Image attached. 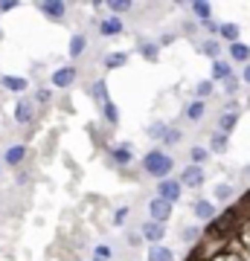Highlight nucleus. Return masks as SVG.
Instances as JSON below:
<instances>
[{"mask_svg":"<svg viewBox=\"0 0 250 261\" xmlns=\"http://www.w3.org/2000/svg\"><path fill=\"white\" fill-rule=\"evenodd\" d=\"M184 261H250V189L198 232Z\"/></svg>","mask_w":250,"mask_h":261,"instance_id":"nucleus-1","label":"nucleus"},{"mask_svg":"<svg viewBox=\"0 0 250 261\" xmlns=\"http://www.w3.org/2000/svg\"><path fill=\"white\" fill-rule=\"evenodd\" d=\"M143 168H146L151 177L166 180L172 174V168H175V160L169 157L166 151H148L146 157H143Z\"/></svg>","mask_w":250,"mask_h":261,"instance_id":"nucleus-2","label":"nucleus"},{"mask_svg":"<svg viewBox=\"0 0 250 261\" xmlns=\"http://www.w3.org/2000/svg\"><path fill=\"white\" fill-rule=\"evenodd\" d=\"M180 195H184V186H180L177 180L166 177V180H160V183H157V197H160V200H166V203H177Z\"/></svg>","mask_w":250,"mask_h":261,"instance_id":"nucleus-3","label":"nucleus"},{"mask_svg":"<svg viewBox=\"0 0 250 261\" xmlns=\"http://www.w3.org/2000/svg\"><path fill=\"white\" fill-rule=\"evenodd\" d=\"M172 209H175V206L166 203V200H160V197H154V200L148 203V215H151L154 224H166L169 218H172Z\"/></svg>","mask_w":250,"mask_h":261,"instance_id":"nucleus-4","label":"nucleus"},{"mask_svg":"<svg viewBox=\"0 0 250 261\" xmlns=\"http://www.w3.org/2000/svg\"><path fill=\"white\" fill-rule=\"evenodd\" d=\"M180 186H192V189H198L201 183H204V168L201 166H189V168H184V174H180V180H177Z\"/></svg>","mask_w":250,"mask_h":261,"instance_id":"nucleus-5","label":"nucleus"},{"mask_svg":"<svg viewBox=\"0 0 250 261\" xmlns=\"http://www.w3.org/2000/svg\"><path fill=\"white\" fill-rule=\"evenodd\" d=\"M32 113H35V102H32L29 96H24L18 102V108H15V119H18L20 125H27V122H32Z\"/></svg>","mask_w":250,"mask_h":261,"instance_id":"nucleus-6","label":"nucleus"},{"mask_svg":"<svg viewBox=\"0 0 250 261\" xmlns=\"http://www.w3.org/2000/svg\"><path fill=\"white\" fill-rule=\"evenodd\" d=\"M140 229H143V238H146L148 244H157V241H163V235H166L163 224H154V221H146V224L140 226Z\"/></svg>","mask_w":250,"mask_h":261,"instance_id":"nucleus-7","label":"nucleus"},{"mask_svg":"<svg viewBox=\"0 0 250 261\" xmlns=\"http://www.w3.org/2000/svg\"><path fill=\"white\" fill-rule=\"evenodd\" d=\"M73 82H76V67H58L56 73H53V84H56V87H61V90H64V87H70Z\"/></svg>","mask_w":250,"mask_h":261,"instance_id":"nucleus-8","label":"nucleus"},{"mask_svg":"<svg viewBox=\"0 0 250 261\" xmlns=\"http://www.w3.org/2000/svg\"><path fill=\"white\" fill-rule=\"evenodd\" d=\"M192 212H195V218H201V221H207V224H210L215 215H218V212H215V206L210 203V200H195Z\"/></svg>","mask_w":250,"mask_h":261,"instance_id":"nucleus-9","label":"nucleus"},{"mask_svg":"<svg viewBox=\"0 0 250 261\" xmlns=\"http://www.w3.org/2000/svg\"><path fill=\"white\" fill-rule=\"evenodd\" d=\"M38 9L44 12L50 20H61V18H64V12H67V6H64V3H58V0H56V3L50 0V3H41Z\"/></svg>","mask_w":250,"mask_h":261,"instance_id":"nucleus-10","label":"nucleus"},{"mask_svg":"<svg viewBox=\"0 0 250 261\" xmlns=\"http://www.w3.org/2000/svg\"><path fill=\"white\" fill-rule=\"evenodd\" d=\"M122 29H125V23H122L120 18H108V20L99 23V32H102V35H120Z\"/></svg>","mask_w":250,"mask_h":261,"instance_id":"nucleus-11","label":"nucleus"},{"mask_svg":"<svg viewBox=\"0 0 250 261\" xmlns=\"http://www.w3.org/2000/svg\"><path fill=\"white\" fill-rule=\"evenodd\" d=\"M0 82H3V87L12 90V93H24V90H27V79H18V75H3Z\"/></svg>","mask_w":250,"mask_h":261,"instance_id":"nucleus-12","label":"nucleus"},{"mask_svg":"<svg viewBox=\"0 0 250 261\" xmlns=\"http://www.w3.org/2000/svg\"><path fill=\"white\" fill-rule=\"evenodd\" d=\"M224 79H230V64L221 61V58H215L213 61V79H210V82H224Z\"/></svg>","mask_w":250,"mask_h":261,"instance_id":"nucleus-13","label":"nucleus"},{"mask_svg":"<svg viewBox=\"0 0 250 261\" xmlns=\"http://www.w3.org/2000/svg\"><path fill=\"white\" fill-rule=\"evenodd\" d=\"M148 261H175V252L169 247H151L148 250Z\"/></svg>","mask_w":250,"mask_h":261,"instance_id":"nucleus-14","label":"nucleus"},{"mask_svg":"<svg viewBox=\"0 0 250 261\" xmlns=\"http://www.w3.org/2000/svg\"><path fill=\"white\" fill-rule=\"evenodd\" d=\"M230 56H233V61H247L250 47L247 44H241V41H236V44H230Z\"/></svg>","mask_w":250,"mask_h":261,"instance_id":"nucleus-15","label":"nucleus"},{"mask_svg":"<svg viewBox=\"0 0 250 261\" xmlns=\"http://www.w3.org/2000/svg\"><path fill=\"white\" fill-rule=\"evenodd\" d=\"M218 35H221L227 44H236V41H239V27H236V23H224V27H218Z\"/></svg>","mask_w":250,"mask_h":261,"instance_id":"nucleus-16","label":"nucleus"},{"mask_svg":"<svg viewBox=\"0 0 250 261\" xmlns=\"http://www.w3.org/2000/svg\"><path fill=\"white\" fill-rule=\"evenodd\" d=\"M111 157L120 163V166H128L131 163V148L128 145H117V148H111Z\"/></svg>","mask_w":250,"mask_h":261,"instance_id":"nucleus-17","label":"nucleus"},{"mask_svg":"<svg viewBox=\"0 0 250 261\" xmlns=\"http://www.w3.org/2000/svg\"><path fill=\"white\" fill-rule=\"evenodd\" d=\"M236 122H239V113H224L221 119H218V130H221V134H230V130L236 128Z\"/></svg>","mask_w":250,"mask_h":261,"instance_id":"nucleus-18","label":"nucleus"},{"mask_svg":"<svg viewBox=\"0 0 250 261\" xmlns=\"http://www.w3.org/2000/svg\"><path fill=\"white\" fill-rule=\"evenodd\" d=\"M210 148L218 151V154H224L227 151V134H221V130H215L213 137H210Z\"/></svg>","mask_w":250,"mask_h":261,"instance_id":"nucleus-19","label":"nucleus"},{"mask_svg":"<svg viewBox=\"0 0 250 261\" xmlns=\"http://www.w3.org/2000/svg\"><path fill=\"white\" fill-rule=\"evenodd\" d=\"M24 157H27V145H12V148L6 151V160H9V166H18Z\"/></svg>","mask_w":250,"mask_h":261,"instance_id":"nucleus-20","label":"nucleus"},{"mask_svg":"<svg viewBox=\"0 0 250 261\" xmlns=\"http://www.w3.org/2000/svg\"><path fill=\"white\" fill-rule=\"evenodd\" d=\"M157 44H151V41H140V56L148 58V61H157Z\"/></svg>","mask_w":250,"mask_h":261,"instance_id":"nucleus-21","label":"nucleus"},{"mask_svg":"<svg viewBox=\"0 0 250 261\" xmlns=\"http://www.w3.org/2000/svg\"><path fill=\"white\" fill-rule=\"evenodd\" d=\"M128 53H111V56H108V61H105V64L111 67V70H120V67H125L128 64Z\"/></svg>","mask_w":250,"mask_h":261,"instance_id":"nucleus-22","label":"nucleus"},{"mask_svg":"<svg viewBox=\"0 0 250 261\" xmlns=\"http://www.w3.org/2000/svg\"><path fill=\"white\" fill-rule=\"evenodd\" d=\"M84 47H87V38H84V35H73V41H70V56L79 58L84 53Z\"/></svg>","mask_w":250,"mask_h":261,"instance_id":"nucleus-23","label":"nucleus"},{"mask_svg":"<svg viewBox=\"0 0 250 261\" xmlns=\"http://www.w3.org/2000/svg\"><path fill=\"white\" fill-rule=\"evenodd\" d=\"M90 93H93V99H99V102H111V99H108V84H105V82H96V84H93V87H90Z\"/></svg>","mask_w":250,"mask_h":261,"instance_id":"nucleus-24","label":"nucleus"},{"mask_svg":"<svg viewBox=\"0 0 250 261\" xmlns=\"http://www.w3.org/2000/svg\"><path fill=\"white\" fill-rule=\"evenodd\" d=\"M186 116H189L192 122L204 119V102H198V99H195V102L189 105V108H186Z\"/></svg>","mask_w":250,"mask_h":261,"instance_id":"nucleus-25","label":"nucleus"},{"mask_svg":"<svg viewBox=\"0 0 250 261\" xmlns=\"http://www.w3.org/2000/svg\"><path fill=\"white\" fill-rule=\"evenodd\" d=\"M102 113H105V119L111 122V125H117V122H120V111H117V105H113V102H105L102 105Z\"/></svg>","mask_w":250,"mask_h":261,"instance_id":"nucleus-26","label":"nucleus"},{"mask_svg":"<svg viewBox=\"0 0 250 261\" xmlns=\"http://www.w3.org/2000/svg\"><path fill=\"white\" fill-rule=\"evenodd\" d=\"M192 12H195L201 20H210V18H213V6H210V3H192Z\"/></svg>","mask_w":250,"mask_h":261,"instance_id":"nucleus-27","label":"nucleus"},{"mask_svg":"<svg viewBox=\"0 0 250 261\" xmlns=\"http://www.w3.org/2000/svg\"><path fill=\"white\" fill-rule=\"evenodd\" d=\"M201 53H204V56H210L215 61V58L221 56V44H218V41H207L204 47H201Z\"/></svg>","mask_w":250,"mask_h":261,"instance_id":"nucleus-28","label":"nucleus"},{"mask_svg":"<svg viewBox=\"0 0 250 261\" xmlns=\"http://www.w3.org/2000/svg\"><path fill=\"white\" fill-rule=\"evenodd\" d=\"M210 93H213V82H210V79H207V82H198V87H195V96H198V102H204Z\"/></svg>","mask_w":250,"mask_h":261,"instance_id":"nucleus-29","label":"nucleus"},{"mask_svg":"<svg viewBox=\"0 0 250 261\" xmlns=\"http://www.w3.org/2000/svg\"><path fill=\"white\" fill-rule=\"evenodd\" d=\"M180 137H184V134H180L177 128H166V134H163V142H166V145H177V142H180Z\"/></svg>","mask_w":250,"mask_h":261,"instance_id":"nucleus-30","label":"nucleus"},{"mask_svg":"<svg viewBox=\"0 0 250 261\" xmlns=\"http://www.w3.org/2000/svg\"><path fill=\"white\" fill-rule=\"evenodd\" d=\"M189 157L195 160L192 166H201V163L207 160V148H201V145H192V151H189Z\"/></svg>","mask_w":250,"mask_h":261,"instance_id":"nucleus-31","label":"nucleus"},{"mask_svg":"<svg viewBox=\"0 0 250 261\" xmlns=\"http://www.w3.org/2000/svg\"><path fill=\"white\" fill-rule=\"evenodd\" d=\"M108 9L120 15V12H128L131 9V3H128V0H111V3H108Z\"/></svg>","mask_w":250,"mask_h":261,"instance_id":"nucleus-32","label":"nucleus"},{"mask_svg":"<svg viewBox=\"0 0 250 261\" xmlns=\"http://www.w3.org/2000/svg\"><path fill=\"white\" fill-rule=\"evenodd\" d=\"M111 258H113L111 247H105V244H99V247H96V261H111Z\"/></svg>","mask_w":250,"mask_h":261,"instance_id":"nucleus-33","label":"nucleus"},{"mask_svg":"<svg viewBox=\"0 0 250 261\" xmlns=\"http://www.w3.org/2000/svg\"><path fill=\"white\" fill-rule=\"evenodd\" d=\"M215 197H218V200H227V197H233V189L230 186H215Z\"/></svg>","mask_w":250,"mask_h":261,"instance_id":"nucleus-34","label":"nucleus"},{"mask_svg":"<svg viewBox=\"0 0 250 261\" xmlns=\"http://www.w3.org/2000/svg\"><path fill=\"white\" fill-rule=\"evenodd\" d=\"M224 90H227V93H236V90H239V82H236V79H224Z\"/></svg>","mask_w":250,"mask_h":261,"instance_id":"nucleus-35","label":"nucleus"},{"mask_svg":"<svg viewBox=\"0 0 250 261\" xmlns=\"http://www.w3.org/2000/svg\"><path fill=\"white\" fill-rule=\"evenodd\" d=\"M148 134H151V137H160V140H163V134H166V125H151V128H148Z\"/></svg>","mask_w":250,"mask_h":261,"instance_id":"nucleus-36","label":"nucleus"},{"mask_svg":"<svg viewBox=\"0 0 250 261\" xmlns=\"http://www.w3.org/2000/svg\"><path fill=\"white\" fill-rule=\"evenodd\" d=\"M12 9H18L15 0H3V3H0V12H12Z\"/></svg>","mask_w":250,"mask_h":261,"instance_id":"nucleus-37","label":"nucleus"},{"mask_svg":"<svg viewBox=\"0 0 250 261\" xmlns=\"http://www.w3.org/2000/svg\"><path fill=\"white\" fill-rule=\"evenodd\" d=\"M198 232H201V229H186V232H184V241L195 244V238H198Z\"/></svg>","mask_w":250,"mask_h":261,"instance_id":"nucleus-38","label":"nucleus"},{"mask_svg":"<svg viewBox=\"0 0 250 261\" xmlns=\"http://www.w3.org/2000/svg\"><path fill=\"white\" fill-rule=\"evenodd\" d=\"M35 99H38L41 105H47V102H50V90H38V93H35Z\"/></svg>","mask_w":250,"mask_h":261,"instance_id":"nucleus-39","label":"nucleus"},{"mask_svg":"<svg viewBox=\"0 0 250 261\" xmlns=\"http://www.w3.org/2000/svg\"><path fill=\"white\" fill-rule=\"evenodd\" d=\"M125 218H128V209H120V212L113 215V221H117V224H122V221H125Z\"/></svg>","mask_w":250,"mask_h":261,"instance_id":"nucleus-40","label":"nucleus"},{"mask_svg":"<svg viewBox=\"0 0 250 261\" xmlns=\"http://www.w3.org/2000/svg\"><path fill=\"white\" fill-rule=\"evenodd\" d=\"M204 27H207V29H210V32H218V23H215V20H213V18H210V20H204Z\"/></svg>","mask_w":250,"mask_h":261,"instance_id":"nucleus-41","label":"nucleus"},{"mask_svg":"<svg viewBox=\"0 0 250 261\" xmlns=\"http://www.w3.org/2000/svg\"><path fill=\"white\" fill-rule=\"evenodd\" d=\"M244 82L250 84V67H244Z\"/></svg>","mask_w":250,"mask_h":261,"instance_id":"nucleus-42","label":"nucleus"},{"mask_svg":"<svg viewBox=\"0 0 250 261\" xmlns=\"http://www.w3.org/2000/svg\"><path fill=\"white\" fill-rule=\"evenodd\" d=\"M247 174H250V166H247Z\"/></svg>","mask_w":250,"mask_h":261,"instance_id":"nucleus-43","label":"nucleus"}]
</instances>
